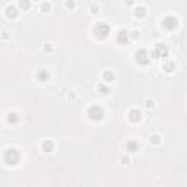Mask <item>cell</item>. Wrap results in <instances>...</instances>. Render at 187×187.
Masks as SVG:
<instances>
[{
	"instance_id": "obj_1",
	"label": "cell",
	"mask_w": 187,
	"mask_h": 187,
	"mask_svg": "<svg viewBox=\"0 0 187 187\" xmlns=\"http://www.w3.org/2000/svg\"><path fill=\"white\" fill-rule=\"evenodd\" d=\"M3 161H5L6 165H9V167H15V165H18L21 161V154L18 149L15 148H7L5 151V154H3Z\"/></svg>"
},
{
	"instance_id": "obj_2",
	"label": "cell",
	"mask_w": 187,
	"mask_h": 187,
	"mask_svg": "<svg viewBox=\"0 0 187 187\" xmlns=\"http://www.w3.org/2000/svg\"><path fill=\"white\" fill-rule=\"evenodd\" d=\"M110 32H111V26L107 24V22L100 21V22H96V24L94 25V35H95L98 40L108 38Z\"/></svg>"
},
{
	"instance_id": "obj_3",
	"label": "cell",
	"mask_w": 187,
	"mask_h": 187,
	"mask_svg": "<svg viewBox=\"0 0 187 187\" xmlns=\"http://www.w3.org/2000/svg\"><path fill=\"white\" fill-rule=\"evenodd\" d=\"M86 114L92 121H101L104 119V110H102V107H100L98 104H94V105L89 107Z\"/></svg>"
},
{
	"instance_id": "obj_4",
	"label": "cell",
	"mask_w": 187,
	"mask_h": 187,
	"mask_svg": "<svg viewBox=\"0 0 187 187\" xmlns=\"http://www.w3.org/2000/svg\"><path fill=\"white\" fill-rule=\"evenodd\" d=\"M134 58H136V63L139 66H148L149 63H151V56H149L148 50H145V48L138 50L136 54H134Z\"/></svg>"
},
{
	"instance_id": "obj_5",
	"label": "cell",
	"mask_w": 187,
	"mask_h": 187,
	"mask_svg": "<svg viewBox=\"0 0 187 187\" xmlns=\"http://www.w3.org/2000/svg\"><path fill=\"white\" fill-rule=\"evenodd\" d=\"M168 53H170V50H168L167 45L164 43H158V44H155L154 51H152V57L154 58H167Z\"/></svg>"
},
{
	"instance_id": "obj_6",
	"label": "cell",
	"mask_w": 187,
	"mask_h": 187,
	"mask_svg": "<svg viewBox=\"0 0 187 187\" xmlns=\"http://www.w3.org/2000/svg\"><path fill=\"white\" fill-rule=\"evenodd\" d=\"M162 28L167 29V31H174V29L178 26V19L174 18V16H165L162 19Z\"/></svg>"
},
{
	"instance_id": "obj_7",
	"label": "cell",
	"mask_w": 187,
	"mask_h": 187,
	"mask_svg": "<svg viewBox=\"0 0 187 187\" xmlns=\"http://www.w3.org/2000/svg\"><path fill=\"white\" fill-rule=\"evenodd\" d=\"M129 32L126 31V29H121V31H119V34H117V43L121 44V45H124V44L129 43Z\"/></svg>"
},
{
	"instance_id": "obj_8",
	"label": "cell",
	"mask_w": 187,
	"mask_h": 187,
	"mask_svg": "<svg viewBox=\"0 0 187 187\" xmlns=\"http://www.w3.org/2000/svg\"><path fill=\"white\" fill-rule=\"evenodd\" d=\"M126 149H127V152H130V154L138 152V149H139V143H138V140H134V139L127 140V143H126Z\"/></svg>"
},
{
	"instance_id": "obj_9",
	"label": "cell",
	"mask_w": 187,
	"mask_h": 187,
	"mask_svg": "<svg viewBox=\"0 0 187 187\" xmlns=\"http://www.w3.org/2000/svg\"><path fill=\"white\" fill-rule=\"evenodd\" d=\"M129 120L132 123H139L142 120V113L139 110H132L129 111Z\"/></svg>"
},
{
	"instance_id": "obj_10",
	"label": "cell",
	"mask_w": 187,
	"mask_h": 187,
	"mask_svg": "<svg viewBox=\"0 0 187 187\" xmlns=\"http://www.w3.org/2000/svg\"><path fill=\"white\" fill-rule=\"evenodd\" d=\"M5 13H6V16H7L9 19H15V18L18 16V9H16V6L9 5L5 9Z\"/></svg>"
},
{
	"instance_id": "obj_11",
	"label": "cell",
	"mask_w": 187,
	"mask_h": 187,
	"mask_svg": "<svg viewBox=\"0 0 187 187\" xmlns=\"http://www.w3.org/2000/svg\"><path fill=\"white\" fill-rule=\"evenodd\" d=\"M41 149H43V152H45V154H50V152H53L54 143L51 140H44L43 143H41Z\"/></svg>"
},
{
	"instance_id": "obj_12",
	"label": "cell",
	"mask_w": 187,
	"mask_h": 187,
	"mask_svg": "<svg viewBox=\"0 0 187 187\" xmlns=\"http://www.w3.org/2000/svg\"><path fill=\"white\" fill-rule=\"evenodd\" d=\"M162 70H164V72H167V73L174 72V70H175V63L171 62V60H167V62H164Z\"/></svg>"
},
{
	"instance_id": "obj_13",
	"label": "cell",
	"mask_w": 187,
	"mask_h": 187,
	"mask_svg": "<svg viewBox=\"0 0 187 187\" xmlns=\"http://www.w3.org/2000/svg\"><path fill=\"white\" fill-rule=\"evenodd\" d=\"M6 120H7V123L9 124H16V123H19L21 117L18 113H9L7 114V117H6Z\"/></svg>"
},
{
	"instance_id": "obj_14",
	"label": "cell",
	"mask_w": 187,
	"mask_h": 187,
	"mask_svg": "<svg viewBox=\"0 0 187 187\" xmlns=\"http://www.w3.org/2000/svg\"><path fill=\"white\" fill-rule=\"evenodd\" d=\"M37 79H38L40 82H47L48 79H50V73H48L47 70L41 69V70H38V73H37Z\"/></svg>"
},
{
	"instance_id": "obj_15",
	"label": "cell",
	"mask_w": 187,
	"mask_h": 187,
	"mask_svg": "<svg viewBox=\"0 0 187 187\" xmlns=\"http://www.w3.org/2000/svg\"><path fill=\"white\" fill-rule=\"evenodd\" d=\"M134 16L136 18H145L146 16V7L145 6H138L134 9Z\"/></svg>"
},
{
	"instance_id": "obj_16",
	"label": "cell",
	"mask_w": 187,
	"mask_h": 187,
	"mask_svg": "<svg viewBox=\"0 0 187 187\" xmlns=\"http://www.w3.org/2000/svg\"><path fill=\"white\" fill-rule=\"evenodd\" d=\"M114 72H111V70H105V72L102 73V79H104V82H113L114 81Z\"/></svg>"
},
{
	"instance_id": "obj_17",
	"label": "cell",
	"mask_w": 187,
	"mask_h": 187,
	"mask_svg": "<svg viewBox=\"0 0 187 187\" xmlns=\"http://www.w3.org/2000/svg\"><path fill=\"white\" fill-rule=\"evenodd\" d=\"M149 143L158 146V145L161 143V136H159V134H151V136H149Z\"/></svg>"
},
{
	"instance_id": "obj_18",
	"label": "cell",
	"mask_w": 187,
	"mask_h": 187,
	"mask_svg": "<svg viewBox=\"0 0 187 187\" xmlns=\"http://www.w3.org/2000/svg\"><path fill=\"white\" fill-rule=\"evenodd\" d=\"M96 91L100 92V94H102V95H105V94H108V92H110V88L105 86L104 83H100V85L96 86Z\"/></svg>"
},
{
	"instance_id": "obj_19",
	"label": "cell",
	"mask_w": 187,
	"mask_h": 187,
	"mask_svg": "<svg viewBox=\"0 0 187 187\" xmlns=\"http://www.w3.org/2000/svg\"><path fill=\"white\" fill-rule=\"evenodd\" d=\"M19 7H21V9H24V10H26V9L31 7V3H29L28 0H21V2H19Z\"/></svg>"
},
{
	"instance_id": "obj_20",
	"label": "cell",
	"mask_w": 187,
	"mask_h": 187,
	"mask_svg": "<svg viewBox=\"0 0 187 187\" xmlns=\"http://www.w3.org/2000/svg\"><path fill=\"white\" fill-rule=\"evenodd\" d=\"M41 10H43V12H50V10H51V3L43 2V3H41Z\"/></svg>"
},
{
	"instance_id": "obj_21",
	"label": "cell",
	"mask_w": 187,
	"mask_h": 187,
	"mask_svg": "<svg viewBox=\"0 0 187 187\" xmlns=\"http://www.w3.org/2000/svg\"><path fill=\"white\" fill-rule=\"evenodd\" d=\"M139 35H140L139 31H138V29H133V31H130L129 32V38L130 40H138L139 38Z\"/></svg>"
},
{
	"instance_id": "obj_22",
	"label": "cell",
	"mask_w": 187,
	"mask_h": 187,
	"mask_svg": "<svg viewBox=\"0 0 187 187\" xmlns=\"http://www.w3.org/2000/svg\"><path fill=\"white\" fill-rule=\"evenodd\" d=\"M44 51L45 53H51L53 51V45L51 44H44Z\"/></svg>"
},
{
	"instance_id": "obj_23",
	"label": "cell",
	"mask_w": 187,
	"mask_h": 187,
	"mask_svg": "<svg viewBox=\"0 0 187 187\" xmlns=\"http://www.w3.org/2000/svg\"><path fill=\"white\" fill-rule=\"evenodd\" d=\"M154 105H155V102L152 100H146V101H145V107H146V108H152Z\"/></svg>"
},
{
	"instance_id": "obj_24",
	"label": "cell",
	"mask_w": 187,
	"mask_h": 187,
	"mask_svg": "<svg viewBox=\"0 0 187 187\" xmlns=\"http://www.w3.org/2000/svg\"><path fill=\"white\" fill-rule=\"evenodd\" d=\"M120 161H121L123 164H129V162H130V158H129V157H121Z\"/></svg>"
},
{
	"instance_id": "obj_25",
	"label": "cell",
	"mask_w": 187,
	"mask_h": 187,
	"mask_svg": "<svg viewBox=\"0 0 187 187\" xmlns=\"http://www.w3.org/2000/svg\"><path fill=\"white\" fill-rule=\"evenodd\" d=\"M91 13H98V6L96 5H94V6H91Z\"/></svg>"
},
{
	"instance_id": "obj_26",
	"label": "cell",
	"mask_w": 187,
	"mask_h": 187,
	"mask_svg": "<svg viewBox=\"0 0 187 187\" xmlns=\"http://www.w3.org/2000/svg\"><path fill=\"white\" fill-rule=\"evenodd\" d=\"M66 7H69V9H73V7H75V2H67Z\"/></svg>"
},
{
	"instance_id": "obj_27",
	"label": "cell",
	"mask_w": 187,
	"mask_h": 187,
	"mask_svg": "<svg viewBox=\"0 0 187 187\" xmlns=\"http://www.w3.org/2000/svg\"><path fill=\"white\" fill-rule=\"evenodd\" d=\"M2 38H3V40H9V34H7V31H3V32H2Z\"/></svg>"
}]
</instances>
